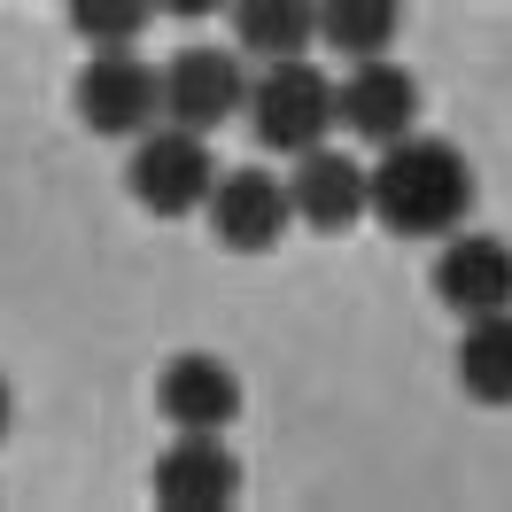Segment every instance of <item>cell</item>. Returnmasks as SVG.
<instances>
[{
    "mask_svg": "<svg viewBox=\"0 0 512 512\" xmlns=\"http://www.w3.org/2000/svg\"><path fill=\"white\" fill-rule=\"evenodd\" d=\"M474 163L458 156L435 132H404L388 140L381 163H373V218L404 241H443L474 218Z\"/></svg>",
    "mask_w": 512,
    "mask_h": 512,
    "instance_id": "1",
    "label": "cell"
},
{
    "mask_svg": "<svg viewBox=\"0 0 512 512\" xmlns=\"http://www.w3.org/2000/svg\"><path fill=\"white\" fill-rule=\"evenodd\" d=\"M125 187L140 210L156 218H194L210 187H218V156H210V132H187V125H148L132 140V163H125Z\"/></svg>",
    "mask_w": 512,
    "mask_h": 512,
    "instance_id": "2",
    "label": "cell"
},
{
    "mask_svg": "<svg viewBox=\"0 0 512 512\" xmlns=\"http://www.w3.org/2000/svg\"><path fill=\"white\" fill-rule=\"evenodd\" d=\"M249 125L256 140L272 148V156H303V148H319L326 125H334V78H326L311 55H280V63L256 70L249 86Z\"/></svg>",
    "mask_w": 512,
    "mask_h": 512,
    "instance_id": "3",
    "label": "cell"
},
{
    "mask_svg": "<svg viewBox=\"0 0 512 512\" xmlns=\"http://www.w3.org/2000/svg\"><path fill=\"white\" fill-rule=\"evenodd\" d=\"M78 125L101 140H140L148 125H163V70L140 63V47H94L78 70Z\"/></svg>",
    "mask_w": 512,
    "mask_h": 512,
    "instance_id": "4",
    "label": "cell"
},
{
    "mask_svg": "<svg viewBox=\"0 0 512 512\" xmlns=\"http://www.w3.org/2000/svg\"><path fill=\"white\" fill-rule=\"evenodd\" d=\"M419 109H427V94H419V78L396 55H365L334 86V125L350 140H365V148H388V140L419 132Z\"/></svg>",
    "mask_w": 512,
    "mask_h": 512,
    "instance_id": "5",
    "label": "cell"
},
{
    "mask_svg": "<svg viewBox=\"0 0 512 512\" xmlns=\"http://www.w3.org/2000/svg\"><path fill=\"white\" fill-rule=\"evenodd\" d=\"M202 218L218 233V249L233 256H264L288 241L295 225V202H288V179H272L264 163H241V171H218V187L202 202Z\"/></svg>",
    "mask_w": 512,
    "mask_h": 512,
    "instance_id": "6",
    "label": "cell"
},
{
    "mask_svg": "<svg viewBox=\"0 0 512 512\" xmlns=\"http://www.w3.org/2000/svg\"><path fill=\"white\" fill-rule=\"evenodd\" d=\"M249 101V70L241 47H179L163 63V117L187 132H218L225 117H241Z\"/></svg>",
    "mask_w": 512,
    "mask_h": 512,
    "instance_id": "7",
    "label": "cell"
},
{
    "mask_svg": "<svg viewBox=\"0 0 512 512\" xmlns=\"http://www.w3.org/2000/svg\"><path fill=\"white\" fill-rule=\"evenodd\" d=\"M288 202H295V225L311 233H350L357 218H373V163L342 156V148H303L288 171Z\"/></svg>",
    "mask_w": 512,
    "mask_h": 512,
    "instance_id": "8",
    "label": "cell"
},
{
    "mask_svg": "<svg viewBox=\"0 0 512 512\" xmlns=\"http://www.w3.org/2000/svg\"><path fill=\"white\" fill-rule=\"evenodd\" d=\"M156 505L163 512H225V505H241V458L225 450V435L171 427V450L156 458Z\"/></svg>",
    "mask_w": 512,
    "mask_h": 512,
    "instance_id": "9",
    "label": "cell"
},
{
    "mask_svg": "<svg viewBox=\"0 0 512 512\" xmlns=\"http://www.w3.org/2000/svg\"><path fill=\"white\" fill-rule=\"evenodd\" d=\"M435 295H443L458 319H481V311H512V249L497 233H443V256H435Z\"/></svg>",
    "mask_w": 512,
    "mask_h": 512,
    "instance_id": "10",
    "label": "cell"
},
{
    "mask_svg": "<svg viewBox=\"0 0 512 512\" xmlns=\"http://www.w3.org/2000/svg\"><path fill=\"white\" fill-rule=\"evenodd\" d=\"M156 412L171 427H202V435H225L241 419V373L210 350H187L156 373Z\"/></svg>",
    "mask_w": 512,
    "mask_h": 512,
    "instance_id": "11",
    "label": "cell"
},
{
    "mask_svg": "<svg viewBox=\"0 0 512 512\" xmlns=\"http://www.w3.org/2000/svg\"><path fill=\"white\" fill-rule=\"evenodd\" d=\"M225 16H233L241 55H256V63L311 55V39H319V0H225Z\"/></svg>",
    "mask_w": 512,
    "mask_h": 512,
    "instance_id": "12",
    "label": "cell"
},
{
    "mask_svg": "<svg viewBox=\"0 0 512 512\" xmlns=\"http://www.w3.org/2000/svg\"><path fill=\"white\" fill-rule=\"evenodd\" d=\"M458 388L474 404H512V311H481L458 334Z\"/></svg>",
    "mask_w": 512,
    "mask_h": 512,
    "instance_id": "13",
    "label": "cell"
},
{
    "mask_svg": "<svg viewBox=\"0 0 512 512\" xmlns=\"http://www.w3.org/2000/svg\"><path fill=\"white\" fill-rule=\"evenodd\" d=\"M404 32V0H319V47L334 55H388V39Z\"/></svg>",
    "mask_w": 512,
    "mask_h": 512,
    "instance_id": "14",
    "label": "cell"
},
{
    "mask_svg": "<svg viewBox=\"0 0 512 512\" xmlns=\"http://www.w3.org/2000/svg\"><path fill=\"white\" fill-rule=\"evenodd\" d=\"M156 24V0H70V32L86 47H140Z\"/></svg>",
    "mask_w": 512,
    "mask_h": 512,
    "instance_id": "15",
    "label": "cell"
},
{
    "mask_svg": "<svg viewBox=\"0 0 512 512\" xmlns=\"http://www.w3.org/2000/svg\"><path fill=\"white\" fill-rule=\"evenodd\" d=\"M156 16H179V24H202V16H225V0H156Z\"/></svg>",
    "mask_w": 512,
    "mask_h": 512,
    "instance_id": "16",
    "label": "cell"
},
{
    "mask_svg": "<svg viewBox=\"0 0 512 512\" xmlns=\"http://www.w3.org/2000/svg\"><path fill=\"white\" fill-rule=\"evenodd\" d=\"M8 412H16V404H8V381H0V435H8Z\"/></svg>",
    "mask_w": 512,
    "mask_h": 512,
    "instance_id": "17",
    "label": "cell"
}]
</instances>
